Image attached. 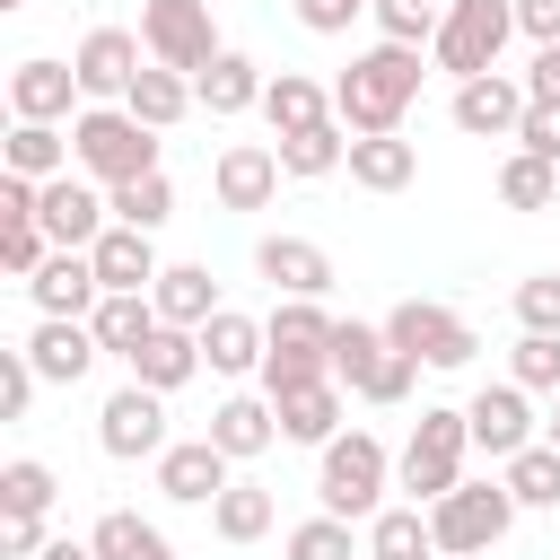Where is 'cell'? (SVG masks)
I'll list each match as a JSON object with an SVG mask.
<instances>
[{"instance_id":"6da1fadb","label":"cell","mask_w":560,"mask_h":560,"mask_svg":"<svg viewBox=\"0 0 560 560\" xmlns=\"http://www.w3.org/2000/svg\"><path fill=\"white\" fill-rule=\"evenodd\" d=\"M411 96H420V44H368V52L332 79V114H341L350 131H402Z\"/></svg>"},{"instance_id":"7a4b0ae2","label":"cell","mask_w":560,"mask_h":560,"mask_svg":"<svg viewBox=\"0 0 560 560\" xmlns=\"http://www.w3.org/2000/svg\"><path fill=\"white\" fill-rule=\"evenodd\" d=\"M70 149H79V166H88L105 192L158 166V131H149L131 105H88V114L70 122Z\"/></svg>"},{"instance_id":"3957f363","label":"cell","mask_w":560,"mask_h":560,"mask_svg":"<svg viewBox=\"0 0 560 560\" xmlns=\"http://www.w3.org/2000/svg\"><path fill=\"white\" fill-rule=\"evenodd\" d=\"M262 332H271V350H262V385L271 394L332 376V315H324V298H289Z\"/></svg>"},{"instance_id":"277c9868","label":"cell","mask_w":560,"mask_h":560,"mask_svg":"<svg viewBox=\"0 0 560 560\" xmlns=\"http://www.w3.org/2000/svg\"><path fill=\"white\" fill-rule=\"evenodd\" d=\"M464 455H472V420H464V411H420L411 446L394 455V481L411 490V508H438V499L464 481Z\"/></svg>"},{"instance_id":"5b68a950","label":"cell","mask_w":560,"mask_h":560,"mask_svg":"<svg viewBox=\"0 0 560 560\" xmlns=\"http://www.w3.org/2000/svg\"><path fill=\"white\" fill-rule=\"evenodd\" d=\"M385 481H394V455H385V438H368V429L332 438L324 464H315V499H324V516H376Z\"/></svg>"},{"instance_id":"8992f818","label":"cell","mask_w":560,"mask_h":560,"mask_svg":"<svg viewBox=\"0 0 560 560\" xmlns=\"http://www.w3.org/2000/svg\"><path fill=\"white\" fill-rule=\"evenodd\" d=\"M508 35H516V0H446V18H438V35H429V52H438V70L481 79V70H499Z\"/></svg>"},{"instance_id":"52a82bcc","label":"cell","mask_w":560,"mask_h":560,"mask_svg":"<svg viewBox=\"0 0 560 560\" xmlns=\"http://www.w3.org/2000/svg\"><path fill=\"white\" fill-rule=\"evenodd\" d=\"M429 525H438V551L481 560V551L516 525V490H508V481H455V490L429 508Z\"/></svg>"},{"instance_id":"ba28073f","label":"cell","mask_w":560,"mask_h":560,"mask_svg":"<svg viewBox=\"0 0 560 560\" xmlns=\"http://www.w3.org/2000/svg\"><path fill=\"white\" fill-rule=\"evenodd\" d=\"M140 44H149V61L184 70V79L228 52L219 26H210V0H140Z\"/></svg>"},{"instance_id":"9c48e42d","label":"cell","mask_w":560,"mask_h":560,"mask_svg":"<svg viewBox=\"0 0 560 560\" xmlns=\"http://www.w3.org/2000/svg\"><path fill=\"white\" fill-rule=\"evenodd\" d=\"M385 341L394 350H411L420 368H472V324L455 315V306H438V298H402L394 315H385Z\"/></svg>"},{"instance_id":"30bf717a","label":"cell","mask_w":560,"mask_h":560,"mask_svg":"<svg viewBox=\"0 0 560 560\" xmlns=\"http://www.w3.org/2000/svg\"><path fill=\"white\" fill-rule=\"evenodd\" d=\"M96 446H105L114 464H140V455L158 464V455H166V394L140 385V376H131L122 394H105V411H96Z\"/></svg>"},{"instance_id":"8fae6325","label":"cell","mask_w":560,"mask_h":560,"mask_svg":"<svg viewBox=\"0 0 560 560\" xmlns=\"http://www.w3.org/2000/svg\"><path fill=\"white\" fill-rule=\"evenodd\" d=\"M525 79H508V70H481V79H455V131H472V140H516V122H525Z\"/></svg>"},{"instance_id":"7c38bea8","label":"cell","mask_w":560,"mask_h":560,"mask_svg":"<svg viewBox=\"0 0 560 560\" xmlns=\"http://www.w3.org/2000/svg\"><path fill=\"white\" fill-rule=\"evenodd\" d=\"M140 52H149L140 35H122V26H88V44L70 52V70H79V96H114V105H122V88L149 70Z\"/></svg>"},{"instance_id":"4fadbf2b","label":"cell","mask_w":560,"mask_h":560,"mask_svg":"<svg viewBox=\"0 0 560 560\" xmlns=\"http://www.w3.org/2000/svg\"><path fill=\"white\" fill-rule=\"evenodd\" d=\"M26 298H35V315H96V298H105L96 254L88 245H52V262L26 280Z\"/></svg>"},{"instance_id":"5bb4252c","label":"cell","mask_w":560,"mask_h":560,"mask_svg":"<svg viewBox=\"0 0 560 560\" xmlns=\"http://www.w3.org/2000/svg\"><path fill=\"white\" fill-rule=\"evenodd\" d=\"M26 359H35V376H44V385H79V376L105 359V341H96V324H88V315H44V324H35V341H26Z\"/></svg>"},{"instance_id":"9a60e30c","label":"cell","mask_w":560,"mask_h":560,"mask_svg":"<svg viewBox=\"0 0 560 560\" xmlns=\"http://www.w3.org/2000/svg\"><path fill=\"white\" fill-rule=\"evenodd\" d=\"M35 219H44V236H52V245H96V236L114 228V201H105L96 184H79V175H52Z\"/></svg>"},{"instance_id":"2e32d148","label":"cell","mask_w":560,"mask_h":560,"mask_svg":"<svg viewBox=\"0 0 560 560\" xmlns=\"http://www.w3.org/2000/svg\"><path fill=\"white\" fill-rule=\"evenodd\" d=\"M464 420H472V446L481 455H516V446H534V411H525V385L508 376V385H481L472 402H464Z\"/></svg>"},{"instance_id":"e0dca14e","label":"cell","mask_w":560,"mask_h":560,"mask_svg":"<svg viewBox=\"0 0 560 560\" xmlns=\"http://www.w3.org/2000/svg\"><path fill=\"white\" fill-rule=\"evenodd\" d=\"M228 464H236V455H219L210 438H175V446L158 455V490H166L175 508H210V499L228 490Z\"/></svg>"},{"instance_id":"ac0fdd59","label":"cell","mask_w":560,"mask_h":560,"mask_svg":"<svg viewBox=\"0 0 560 560\" xmlns=\"http://www.w3.org/2000/svg\"><path fill=\"white\" fill-rule=\"evenodd\" d=\"M70 96H79V70H70V61H44V52H35V61L9 70V114H18V122H79Z\"/></svg>"},{"instance_id":"d6986e66","label":"cell","mask_w":560,"mask_h":560,"mask_svg":"<svg viewBox=\"0 0 560 560\" xmlns=\"http://www.w3.org/2000/svg\"><path fill=\"white\" fill-rule=\"evenodd\" d=\"M210 192H219V210H262V201L280 192V149H262V140H236V149H219V166H210Z\"/></svg>"},{"instance_id":"ffe728a7","label":"cell","mask_w":560,"mask_h":560,"mask_svg":"<svg viewBox=\"0 0 560 560\" xmlns=\"http://www.w3.org/2000/svg\"><path fill=\"white\" fill-rule=\"evenodd\" d=\"M254 271L280 289V298H324L332 289V254L315 236H262L254 245Z\"/></svg>"},{"instance_id":"44dd1931","label":"cell","mask_w":560,"mask_h":560,"mask_svg":"<svg viewBox=\"0 0 560 560\" xmlns=\"http://www.w3.org/2000/svg\"><path fill=\"white\" fill-rule=\"evenodd\" d=\"M122 368H131L140 385L175 394V385H192V376H201L210 359H201V332H192V324H158V332H149V341H140V350H131Z\"/></svg>"},{"instance_id":"7402d4cb","label":"cell","mask_w":560,"mask_h":560,"mask_svg":"<svg viewBox=\"0 0 560 560\" xmlns=\"http://www.w3.org/2000/svg\"><path fill=\"white\" fill-rule=\"evenodd\" d=\"M271 411H280V438H298V446H332V438H341V376H315V385L271 394Z\"/></svg>"},{"instance_id":"603a6c76","label":"cell","mask_w":560,"mask_h":560,"mask_svg":"<svg viewBox=\"0 0 560 560\" xmlns=\"http://www.w3.org/2000/svg\"><path fill=\"white\" fill-rule=\"evenodd\" d=\"M420 175V149L402 131H350V184L359 192H402Z\"/></svg>"},{"instance_id":"cb8c5ba5","label":"cell","mask_w":560,"mask_h":560,"mask_svg":"<svg viewBox=\"0 0 560 560\" xmlns=\"http://www.w3.org/2000/svg\"><path fill=\"white\" fill-rule=\"evenodd\" d=\"M88 254H96V280H105V289H158V271H166V262H158V236H149V228H122V219H114Z\"/></svg>"},{"instance_id":"d4e9b609","label":"cell","mask_w":560,"mask_h":560,"mask_svg":"<svg viewBox=\"0 0 560 560\" xmlns=\"http://www.w3.org/2000/svg\"><path fill=\"white\" fill-rule=\"evenodd\" d=\"M262 350H271V332H262L254 315H236V306H219V315L201 324V359H210V376H254Z\"/></svg>"},{"instance_id":"484cf974","label":"cell","mask_w":560,"mask_h":560,"mask_svg":"<svg viewBox=\"0 0 560 560\" xmlns=\"http://www.w3.org/2000/svg\"><path fill=\"white\" fill-rule=\"evenodd\" d=\"M201 438H210L219 455H236V464H254V455H262V446L280 438V411H271V402H254V394H228V402L210 411V429H201Z\"/></svg>"},{"instance_id":"4316f807","label":"cell","mask_w":560,"mask_h":560,"mask_svg":"<svg viewBox=\"0 0 560 560\" xmlns=\"http://www.w3.org/2000/svg\"><path fill=\"white\" fill-rule=\"evenodd\" d=\"M262 88H271V79H262V61H245V52H219L210 70H192V96H201L219 122H228V114H254Z\"/></svg>"},{"instance_id":"83f0119b","label":"cell","mask_w":560,"mask_h":560,"mask_svg":"<svg viewBox=\"0 0 560 560\" xmlns=\"http://www.w3.org/2000/svg\"><path fill=\"white\" fill-rule=\"evenodd\" d=\"M88 324H96V341H105L114 359H131V350H140V341H149L166 315H158V298H149V289H105Z\"/></svg>"},{"instance_id":"f1b7e54d","label":"cell","mask_w":560,"mask_h":560,"mask_svg":"<svg viewBox=\"0 0 560 560\" xmlns=\"http://www.w3.org/2000/svg\"><path fill=\"white\" fill-rule=\"evenodd\" d=\"M122 105H131V114H140L149 131H175V122H184V114H192L201 96H192V79H184V70H166V61H149V70H140L131 88H122Z\"/></svg>"},{"instance_id":"f546056e","label":"cell","mask_w":560,"mask_h":560,"mask_svg":"<svg viewBox=\"0 0 560 560\" xmlns=\"http://www.w3.org/2000/svg\"><path fill=\"white\" fill-rule=\"evenodd\" d=\"M332 166H350V122H341V114L315 122V131H280V175L315 184V175H332Z\"/></svg>"},{"instance_id":"4dcf8cb0","label":"cell","mask_w":560,"mask_h":560,"mask_svg":"<svg viewBox=\"0 0 560 560\" xmlns=\"http://www.w3.org/2000/svg\"><path fill=\"white\" fill-rule=\"evenodd\" d=\"M149 298H158V315H166V324H192V332H201V324L219 315V289H210V262H166Z\"/></svg>"},{"instance_id":"1f68e13d","label":"cell","mask_w":560,"mask_h":560,"mask_svg":"<svg viewBox=\"0 0 560 560\" xmlns=\"http://www.w3.org/2000/svg\"><path fill=\"white\" fill-rule=\"evenodd\" d=\"M0 158H9V175H35V184H52V175H70V158H79V149H70V131H61V122H18Z\"/></svg>"},{"instance_id":"d6a6232c","label":"cell","mask_w":560,"mask_h":560,"mask_svg":"<svg viewBox=\"0 0 560 560\" xmlns=\"http://www.w3.org/2000/svg\"><path fill=\"white\" fill-rule=\"evenodd\" d=\"M368 560H438V525L420 508H376L368 516Z\"/></svg>"},{"instance_id":"836d02e7","label":"cell","mask_w":560,"mask_h":560,"mask_svg":"<svg viewBox=\"0 0 560 560\" xmlns=\"http://www.w3.org/2000/svg\"><path fill=\"white\" fill-rule=\"evenodd\" d=\"M262 122H271V131H315V122H332V96H324L315 79L280 70V79L262 88Z\"/></svg>"},{"instance_id":"e575fe53","label":"cell","mask_w":560,"mask_h":560,"mask_svg":"<svg viewBox=\"0 0 560 560\" xmlns=\"http://www.w3.org/2000/svg\"><path fill=\"white\" fill-rule=\"evenodd\" d=\"M210 534H219V542H262V534H271V490H262V481H228V490L210 499Z\"/></svg>"},{"instance_id":"d590c367","label":"cell","mask_w":560,"mask_h":560,"mask_svg":"<svg viewBox=\"0 0 560 560\" xmlns=\"http://www.w3.org/2000/svg\"><path fill=\"white\" fill-rule=\"evenodd\" d=\"M88 542H96V560H175V542H166L149 516H131V508H105Z\"/></svg>"},{"instance_id":"8d00e7d4","label":"cell","mask_w":560,"mask_h":560,"mask_svg":"<svg viewBox=\"0 0 560 560\" xmlns=\"http://www.w3.org/2000/svg\"><path fill=\"white\" fill-rule=\"evenodd\" d=\"M499 481L516 490V508H560V446H551V438H534V446H516Z\"/></svg>"},{"instance_id":"74e56055","label":"cell","mask_w":560,"mask_h":560,"mask_svg":"<svg viewBox=\"0 0 560 560\" xmlns=\"http://www.w3.org/2000/svg\"><path fill=\"white\" fill-rule=\"evenodd\" d=\"M105 201H114V219H122V228H149V236L175 219V184H166V166H149V175H131V184H114Z\"/></svg>"},{"instance_id":"f35d334b","label":"cell","mask_w":560,"mask_h":560,"mask_svg":"<svg viewBox=\"0 0 560 560\" xmlns=\"http://www.w3.org/2000/svg\"><path fill=\"white\" fill-rule=\"evenodd\" d=\"M499 201H508V210H551V201H560V166L534 158V149H516V158L499 166Z\"/></svg>"},{"instance_id":"ab89813d","label":"cell","mask_w":560,"mask_h":560,"mask_svg":"<svg viewBox=\"0 0 560 560\" xmlns=\"http://www.w3.org/2000/svg\"><path fill=\"white\" fill-rule=\"evenodd\" d=\"M385 350H394V341H385V324H332V376H341L350 394L385 368Z\"/></svg>"},{"instance_id":"60d3db41","label":"cell","mask_w":560,"mask_h":560,"mask_svg":"<svg viewBox=\"0 0 560 560\" xmlns=\"http://www.w3.org/2000/svg\"><path fill=\"white\" fill-rule=\"evenodd\" d=\"M52 499H61L52 464H35V455H9L0 464V516H44Z\"/></svg>"},{"instance_id":"b9f144b4","label":"cell","mask_w":560,"mask_h":560,"mask_svg":"<svg viewBox=\"0 0 560 560\" xmlns=\"http://www.w3.org/2000/svg\"><path fill=\"white\" fill-rule=\"evenodd\" d=\"M508 376H516L525 394H560V332H525V341L508 350Z\"/></svg>"},{"instance_id":"7bdbcfd3","label":"cell","mask_w":560,"mask_h":560,"mask_svg":"<svg viewBox=\"0 0 560 560\" xmlns=\"http://www.w3.org/2000/svg\"><path fill=\"white\" fill-rule=\"evenodd\" d=\"M280 551H289V560H359V551H350V516H306V525H289Z\"/></svg>"},{"instance_id":"ee69618b","label":"cell","mask_w":560,"mask_h":560,"mask_svg":"<svg viewBox=\"0 0 560 560\" xmlns=\"http://www.w3.org/2000/svg\"><path fill=\"white\" fill-rule=\"evenodd\" d=\"M52 262V236H44V219H18V228H0V271L9 280H35Z\"/></svg>"},{"instance_id":"f6af8a7d","label":"cell","mask_w":560,"mask_h":560,"mask_svg":"<svg viewBox=\"0 0 560 560\" xmlns=\"http://www.w3.org/2000/svg\"><path fill=\"white\" fill-rule=\"evenodd\" d=\"M368 9H376L385 44H429V35H438V18H446L438 0H368Z\"/></svg>"},{"instance_id":"bcb514c9","label":"cell","mask_w":560,"mask_h":560,"mask_svg":"<svg viewBox=\"0 0 560 560\" xmlns=\"http://www.w3.org/2000/svg\"><path fill=\"white\" fill-rule=\"evenodd\" d=\"M516 324H525V332H560V271L516 280Z\"/></svg>"},{"instance_id":"7dc6e473","label":"cell","mask_w":560,"mask_h":560,"mask_svg":"<svg viewBox=\"0 0 560 560\" xmlns=\"http://www.w3.org/2000/svg\"><path fill=\"white\" fill-rule=\"evenodd\" d=\"M35 359L26 350H0V420H26V402H35Z\"/></svg>"},{"instance_id":"c3c4849f","label":"cell","mask_w":560,"mask_h":560,"mask_svg":"<svg viewBox=\"0 0 560 560\" xmlns=\"http://www.w3.org/2000/svg\"><path fill=\"white\" fill-rule=\"evenodd\" d=\"M411 376H420V359H411V350H385V368L359 385V402H402V394H411Z\"/></svg>"},{"instance_id":"681fc988","label":"cell","mask_w":560,"mask_h":560,"mask_svg":"<svg viewBox=\"0 0 560 560\" xmlns=\"http://www.w3.org/2000/svg\"><path fill=\"white\" fill-rule=\"evenodd\" d=\"M516 149H534V158H551V166H560V105H525Z\"/></svg>"},{"instance_id":"f907efd6","label":"cell","mask_w":560,"mask_h":560,"mask_svg":"<svg viewBox=\"0 0 560 560\" xmlns=\"http://www.w3.org/2000/svg\"><path fill=\"white\" fill-rule=\"evenodd\" d=\"M52 534H44V516H0V560H35Z\"/></svg>"},{"instance_id":"816d5d0a","label":"cell","mask_w":560,"mask_h":560,"mask_svg":"<svg viewBox=\"0 0 560 560\" xmlns=\"http://www.w3.org/2000/svg\"><path fill=\"white\" fill-rule=\"evenodd\" d=\"M359 9H368V0H298V26H306V35H341Z\"/></svg>"},{"instance_id":"f5cc1de1","label":"cell","mask_w":560,"mask_h":560,"mask_svg":"<svg viewBox=\"0 0 560 560\" xmlns=\"http://www.w3.org/2000/svg\"><path fill=\"white\" fill-rule=\"evenodd\" d=\"M525 96H534V105H560V44H534V70H525Z\"/></svg>"},{"instance_id":"db71d44e","label":"cell","mask_w":560,"mask_h":560,"mask_svg":"<svg viewBox=\"0 0 560 560\" xmlns=\"http://www.w3.org/2000/svg\"><path fill=\"white\" fill-rule=\"evenodd\" d=\"M516 35H534V44H560V0H516Z\"/></svg>"},{"instance_id":"11a10c76","label":"cell","mask_w":560,"mask_h":560,"mask_svg":"<svg viewBox=\"0 0 560 560\" xmlns=\"http://www.w3.org/2000/svg\"><path fill=\"white\" fill-rule=\"evenodd\" d=\"M35 560H96V542H70V534H52V542H44Z\"/></svg>"},{"instance_id":"9f6ffc18","label":"cell","mask_w":560,"mask_h":560,"mask_svg":"<svg viewBox=\"0 0 560 560\" xmlns=\"http://www.w3.org/2000/svg\"><path fill=\"white\" fill-rule=\"evenodd\" d=\"M542 438H551V446H560V394H551V420H542Z\"/></svg>"},{"instance_id":"6f0895ef","label":"cell","mask_w":560,"mask_h":560,"mask_svg":"<svg viewBox=\"0 0 560 560\" xmlns=\"http://www.w3.org/2000/svg\"><path fill=\"white\" fill-rule=\"evenodd\" d=\"M0 9H26V0H0Z\"/></svg>"},{"instance_id":"680465c9","label":"cell","mask_w":560,"mask_h":560,"mask_svg":"<svg viewBox=\"0 0 560 560\" xmlns=\"http://www.w3.org/2000/svg\"><path fill=\"white\" fill-rule=\"evenodd\" d=\"M438 560H455V551H438Z\"/></svg>"}]
</instances>
